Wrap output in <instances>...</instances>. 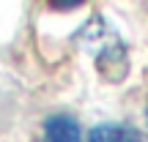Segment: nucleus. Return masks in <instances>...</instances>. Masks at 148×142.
Returning a JSON list of instances; mask_svg holds the SVG:
<instances>
[{
  "label": "nucleus",
  "instance_id": "obj_4",
  "mask_svg": "<svg viewBox=\"0 0 148 142\" xmlns=\"http://www.w3.org/2000/svg\"><path fill=\"white\" fill-rule=\"evenodd\" d=\"M44 3L52 11H71V8H79L82 3H88V0H44Z\"/></svg>",
  "mask_w": 148,
  "mask_h": 142
},
{
  "label": "nucleus",
  "instance_id": "obj_5",
  "mask_svg": "<svg viewBox=\"0 0 148 142\" xmlns=\"http://www.w3.org/2000/svg\"><path fill=\"white\" fill-rule=\"evenodd\" d=\"M145 123H148V104H145Z\"/></svg>",
  "mask_w": 148,
  "mask_h": 142
},
{
  "label": "nucleus",
  "instance_id": "obj_2",
  "mask_svg": "<svg viewBox=\"0 0 148 142\" xmlns=\"http://www.w3.org/2000/svg\"><path fill=\"white\" fill-rule=\"evenodd\" d=\"M44 142H82L79 123L71 115H52L44 120Z\"/></svg>",
  "mask_w": 148,
  "mask_h": 142
},
{
  "label": "nucleus",
  "instance_id": "obj_3",
  "mask_svg": "<svg viewBox=\"0 0 148 142\" xmlns=\"http://www.w3.org/2000/svg\"><path fill=\"white\" fill-rule=\"evenodd\" d=\"M88 142H145L137 128L126 126V123H99L90 128Z\"/></svg>",
  "mask_w": 148,
  "mask_h": 142
},
{
  "label": "nucleus",
  "instance_id": "obj_1",
  "mask_svg": "<svg viewBox=\"0 0 148 142\" xmlns=\"http://www.w3.org/2000/svg\"><path fill=\"white\" fill-rule=\"evenodd\" d=\"M93 60L96 69L104 79L110 82H121L129 71V58H126V47L121 44V38L115 33H96V44H93Z\"/></svg>",
  "mask_w": 148,
  "mask_h": 142
}]
</instances>
